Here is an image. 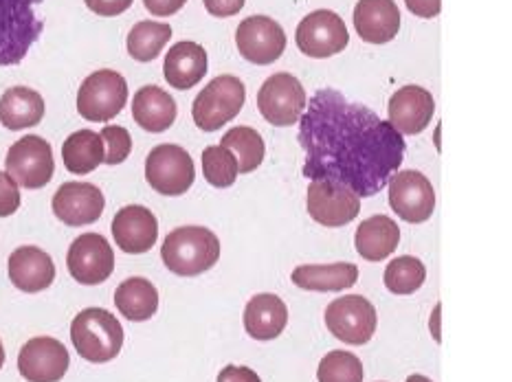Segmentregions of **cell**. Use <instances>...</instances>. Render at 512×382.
<instances>
[{"label":"cell","mask_w":512,"mask_h":382,"mask_svg":"<svg viewBox=\"0 0 512 382\" xmlns=\"http://www.w3.org/2000/svg\"><path fill=\"white\" fill-rule=\"evenodd\" d=\"M299 117L304 176L352 189L359 198L387 187L405 159V139L389 121L337 91H319Z\"/></svg>","instance_id":"obj_1"},{"label":"cell","mask_w":512,"mask_h":382,"mask_svg":"<svg viewBox=\"0 0 512 382\" xmlns=\"http://www.w3.org/2000/svg\"><path fill=\"white\" fill-rule=\"evenodd\" d=\"M163 264L178 277H196L214 268L220 257V242L205 227H178L161 246Z\"/></svg>","instance_id":"obj_2"},{"label":"cell","mask_w":512,"mask_h":382,"mask_svg":"<svg viewBox=\"0 0 512 382\" xmlns=\"http://www.w3.org/2000/svg\"><path fill=\"white\" fill-rule=\"evenodd\" d=\"M71 341L84 361L102 365L113 361L124 347V328L104 308H86L71 323Z\"/></svg>","instance_id":"obj_3"},{"label":"cell","mask_w":512,"mask_h":382,"mask_svg":"<svg viewBox=\"0 0 512 382\" xmlns=\"http://www.w3.org/2000/svg\"><path fill=\"white\" fill-rule=\"evenodd\" d=\"M42 0H0V66L25 60L31 44L40 38L42 20L33 7Z\"/></svg>","instance_id":"obj_4"},{"label":"cell","mask_w":512,"mask_h":382,"mask_svg":"<svg viewBox=\"0 0 512 382\" xmlns=\"http://www.w3.org/2000/svg\"><path fill=\"white\" fill-rule=\"evenodd\" d=\"M244 97H247V91H244V84L236 75L214 77L194 99V123L200 130L216 132L240 115Z\"/></svg>","instance_id":"obj_5"},{"label":"cell","mask_w":512,"mask_h":382,"mask_svg":"<svg viewBox=\"0 0 512 382\" xmlns=\"http://www.w3.org/2000/svg\"><path fill=\"white\" fill-rule=\"evenodd\" d=\"M128 104V84L124 75L102 69L88 75L77 91V112L86 121L106 123L115 119Z\"/></svg>","instance_id":"obj_6"},{"label":"cell","mask_w":512,"mask_h":382,"mask_svg":"<svg viewBox=\"0 0 512 382\" xmlns=\"http://www.w3.org/2000/svg\"><path fill=\"white\" fill-rule=\"evenodd\" d=\"M5 170L14 183L25 189H42L55 174L53 150L49 141L36 134L18 139L5 156Z\"/></svg>","instance_id":"obj_7"},{"label":"cell","mask_w":512,"mask_h":382,"mask_svg":"<svg viewBox=\"0 0 512 382\" xmlns=\"http://www.w3.org/2000/svg\"><path fill=\"white\" fill-rule=\"evenodd\" d=\"M146 178L163 196H183L196 181V167L181 145L163 143L148 154Z\"/></svg>","instance_id":"obj_8"},{"label":"cell","mask_w":512,"mask_h":382,"mask_svg":"<svg viewBox=\"0 0 512 382\" xmlns=\"http://www.w3.org/2000/svg\"><path fill=\"white\" fill-rule=\"evenodd\" d=\"M308 106L302 82L291 73H275L266 80L258 93V108L262 117L277 128L293 126Z\"/></svg>","instance_id":"obj_9"},{"label":"cell","mask_w":512,"mask_h":382,"mask_svg":"<svg viewBox=\"0 0 512 382\" xmlns=\"http://www.w3.org/2000/svg\"><path fill=\"white\" fill-rule=\"evenodd\" d=\"M297 47L308 58L324 60L341 53L350 42L348 27L339 14L330 9H317L299 22L295 33Z\"/></svg>","instance_id":"obj_10"},{"label":"cell","mask_w":512,"mask_h":382,"mask_svg":"<svg viewBox=\"0 0 512 382\" xmlns=\"http://www.w3.org/2000/svg\"><path fill=\"white\" fill-rule=\"evenodd\" d=\"M376 308L359 295L339 297L326 308V325L335 339L348 345H365L376 332Z\"/></svg>","instance_id":"obj_11"},{"label":"cell","mask_w":512,"mask_h":382,"mask_svg":"<svg viewBox=\"0 0 512 382\" xmlns=\"http://www.w3.org/2000/svg\"><path fill=\"white\" fill-rule=\"evenodd\" d=\"M389 205L398 218L409 224H422L433 216L436 209V191L425 174L416 170L396 172L387 181Z\"/></svg>","instance_id":"obj_12"},{"label":"cell","mask_w":512,"mask_h":382,"mask_svg":"<svg viewBox=\"0 0 512 382\" xmlns=\"http://www.w3.org/2000/svg\"><path fill=\"white\" fill-rule=\"evenodd\" d=\"M66 266H69V273L77 284H104L115 271L113 246L108 244L104 235L84 233L71 244Z\"/></svg>","instance_id":"obj_13"},{"label":"cell","mask_w":512,"mask_h":382,"mask_svg":"<svg viewBox=\"0 0 512 382\" xmlns=\"http://www.w3.org/2000/svg\"><path fill=\"white\" fill-rule=\"evenodd\" d=\"M308 216L324 227L337 229L352 222L361 211V198L352 189L330 181H313L306 194Z\"/></svg>","instance_id":"obj_14"},{"label":"cell","mask_w":512,"mask_h":382,"mask_svg":"<svg viewBox=\"0 0 512 382\" xmlns=\"http://www.w3.org/2000/svg\"><path fill=\"white\" fill-rule=\"evenodd\" d=\"M236 44L244 60L266 66L282 58L286 51V33L280 22L269 16H251L240 22Z\"/></svg>","instance_id":"obj_15"},{"label":"cell","mask_w":512,"mask_h":382,"mask_svg":"<svg viewBox=\"0 0 512 382\" xmlns=\"http://www.w3.org/2000/svg\"><path fill=\"white\" fill-rule=\"evenodd\" d=\"M69 365V350L51 336H36L18 354V372L29 382H60Z\"/></svg>","instance_id":"obj_16"},{"label":"cell","mask_w":512,"mask_h":382,"mask_svg":"<svg viewBox=\"0 0 512 382\" xmlns=\"http://www.w3.org/2000/svg\"><path fill=\"white\" fill-rule=\"evenodd\" d=\"M104 194L91 183H64L53 196L55 218L66 227H86L102 218Z\"/></svg>","instance_id":"obj_17"},{"label":"cell","mask_w":512,"mask_h":382,"mask_svg":"<svg viewBox=\"0 0 512 382\" xmlns=\"http://www.w3.org/2000/svg\"><path fill=\"white\" fill-rule=\"evenodd\" d=\"M113 238L124 253H148L159 238V222L148 207L128 205L117 211L113 218Z\"/></svg>","instance_id":"obj_18"},{"label":"cell","mask_w":512,"mask_h":382,"mask_svg":"<svg viewBox=\"0 0 512 382\" xmlns=\"http://www.w3.org/2000/svg\"><path fill=\"white\" fill-rule=\"evenodd\" d=\"M436 110L433 95L422 86H403L387 104V121L400 134H420Z\"/></svg>","instance_id":"obj_19"},{"label":"cell","mask_w":512,"mask_h":382,"mask_svg":"<svg viewBox=\"0 0 512 382\" xmlns=\"http://www.w3.org/2000/svg\"><path fill=\"white\" fill-rule=\"evenodd\" d=\"M354 27L367 44H387L400 31V11L394 0H359L354 7Z\"/></svg>","instance_id":"obj_20"},{"label":"cell","mask_w":512,"mask_h":382,"mask_svg":"<svg viewBox=\"0 0 512 382\" xmlns=\"http://www.w3.org/2000/svg\"><path fill=\"white\" fill-rule=\"evenodd\" d=\"M9 279L22 292H42L55 279V264L38 246H20L9 257Z\"/></svg>","instance_id":"obj_21"},{"label":"cell","mask_w":512,"mask_h":382,"mask_svg":"<svg viewBox=\"0 0 512 382\" xmlns=\"http://www.w3.org/2000/svg\"><path fill=\"white\" fill-rule=\"evenodd\" d=\"M207 73V51L196 42H176L165 55L163 75L176 91H189Z\"/></svg>","instance_id":"obj_22"},{"label":"cell","mask_w":512,"mask_h":382,"mask_svg":"<svg viewBox=\"0 0 512 382\" xmlns=\"http://www.w3.org/2000/svg\"><path fill=\"white\" fill-rule=\"evenodd\" d=\"M288 323L286 303L277 297L262 292L255 295L244 308V330L258 341H273L280 336Z\"/></svg>","instance_id":"obj_23"},{"label":"cell","mask_w":512,"mask_h":382,"mask_svg":"<svg viewBox=\"0 0 512 382\" xmlns=\"http://www.w3.org/2000/svg\"><path fill=\"white\" fill-rule=\"evenodd\" d=\"M400 229L389 216H372L359 224L354 246L363 260L383 262L398 249Z\"/></svg>","instance_id":"obj_24"},{"label":"cell","mask_w":512,"mask_h":382,"mask_svg":"<svg viewBox=\"0 0 512 382\" xmlns=\"http://www.w3.org/2000/svg\"><path fill=\"white\" fill-rule=\"evenodd\" d=\"M176 101L159 86H143L132 99V117L139 128L148 132H165L176 121Z\"/></svg>","instance_id":"obj_25"},{"label":"cell","mask_w":512,"mask_h":382,"mask_svg":"<svg viewBox=\"0 0 512 382\" xmlns=\"http://www.w3.org/2000/svg\"><path fill=\"white\" fill-rule=\"evenodd\" d=\"M293 284L310 292H341L359 279V268L348 262L337 264H306L293 271Z\"/></svg>","instance_id":"obj_26"},{"label":"cell","mask_w":512,"mask_h":382,"mask_svg":"<svg viewBox=\"0 0 512 382\" xmlns=\"http://www.w3.org/2000/svg\"><path fill=\"white\" fill-rule=\"evenodd\" d=\"M44 117V99L27 86H14L0 97V123L7 130L38 126Z\"/></svg>","instance_id":"obj_27"},{"label":"cell","mask_w":512,"mask_h":382,"mask_svg":"<svg viewBox=\"0 0 512 382\" xmlns=\"http://www.w3.org/2000/svg\"><path fill=\"white\" fill-rule=\"evenodd\" d=\"M115 306L128 321H148L159 310V292L150 279L130 277L115 290Z\"/></svg>","instance_id":"obj_28"},{"label":"cell","mask_w":512,"mask_h":382,"mask_svg":"<svg viewBox=\"0 0 512 382\" xmlns=\"http://www.w3.org/2000/svg\"><path fill=\"white\" fill-rule=\"evenodd\" d=\"M62 159L71 174H91L104 163V141L93 130H77L64 141Z\"/></svg>","instance_id":"obj_29"},{"label":"cell","mask_w":512,"mask_h":382,"mask_svg":"<svg viewBox=\"0 0 512 382\" xmlns=\"http://www.w3.org/2000/svg\"><path fill=\"white\" fill-rule=\"evenodd\" d=\"M170 38L172 27L168 22L141 20L128 33V53L137 62H152L159 58Z\"/></svg>","instance_id":"obj_30"},{"label":"cell","mask_w":512,"mask_h":382,"mask_svg":"<svg viewBox=\"0 0 512 382\" xmlns=\"http://www.w3.org/2000/svg\"><path fill=\"white\" fill-rule=\"evenodd\" d=\"M220 145L233 154V159L238 163V174H251L258 170L264 161V141L258 130L249 126H238L229 130L225 137H222Z\"/></svg>","instance_id":"obj_31"},{"label":"cell","mask_w":512,"mask_h":382,"mask_svg":"<svg viewBox=\"0 0 512 382\" xmlns=\"http://www.w3.org/2000/svg\"><path fill=\"white\" fill-rule=\"evenodd\" d=\"M427 279V268L418 257L403 255L389 262L385 268V286L392 295H411L422 288Z\"/></svg>","instance_id":"obj_32"},{"label":"cell","mask_w":512,"mask_h":382,"mask_svg":"<svg viewBox=\"0 0 512 382\" xmlns=\"http://www.w3.org/2000/svg\"><path fill=\"white\" fill-rule=\"evenodd\" d=\"M319 382H363V363L352 352L335 350L321 358L317 367Z\"/></svg>","instance_id":"obj_33"},{"label":"cell","mask_w":512,"mask_h":382,"mask_svg":"<svg viewBox=\"0 0 512 382\" xmlns=\"http://www.w3.org/2000/svg\"><path fill=\"white\" fill-rule=\"evenodd\" d=\"M203 174L211 187L227 189L238 178V163L222 145H211L203 152Z\"/></svg>","instance_id":"obj_34"},{"label":"cell","mask_w":512,"mask_h":382,"mask_svg":"<svg viewBox=\"0 0 512 382\" xmlns=\"http://www.w3.org/2000/svg\"><path fill=\"white\" fill-rule=\"evenodd\" d=\"M99 137L104 141V163L119 165L124 163L132 152V137L126 128L121 126H106Z\"/></svg>","instance_id":"obj_35"},{"label":"cell","mask_w":512,"mask_h":382,"mask_svg":"<svg viewBox=\"0 0 512 382\" xmlns=\"http://www.w3.org/2000/svg\"><path fill=\"white\" fill-rule=\"evenodd\" d=\"M20 209V191L7 172H0V218L14 216Z\"/></svg>","instance_id":"obj_36"},{"label":"cell","mask_w":512,"mask_h":382,"mask_svg":"<svg viewBox=\"0 0 512 382\" xmlns=\"http://www.w3.org/2000/svg\"><path fill=\"white\" fill-rule=\"evenodd\" d=\"M86 7L93 11L97 16H104V18H113L124 14L126 9L132 7L135 0H84Z\"/></svg>","instance_id":"obj_37"},{"label":"cell","mask_w":512,"mask_h":382,"mask_svg":"<svg viewBox=\"0 0 512 382\" xmlns=\"http://www.w3.org/2000/svg\"><path fill=\"white\" fill-rule=\"evenodd\" d=\"M203 3H205V9L209 11V14L216 18L236 16L244 7V0H203Z\"/></svg>","instance_id":"obj_38"},{"label":"cell","mask_w":512,"mask_h":382,"mask_svg":"<svg viewBox=\"0 0 512 382\" xmlns=\"http://www.w3.org/2000/svg\"><path fill=\"white\" fill-rule=\"evenodd\" d=\"M187 0H143V5L150 11L152 16H174L176 11H181L185 7Z\"/></svg>","instance_id":"obj_39"},{"label":"cell","mask_w":512,"mask_h":382,"mask_svg":"<svg viewBox=\"0 0 512 382\" xmlns=\"http://www.w3.org/2000/svg\"><path fill=\"white\" fill-rule=\"evenodd\" d=\"M218 382H262L260 376L249 367L229 365L218 374Z\"/></svg>","instance_id":"obj_40"},{"label":"cell","mask_w":512,"mask_h":382,"mask_svg":"<svg viewBox=\"0 0 512 382\" xmlns=\"http://www.w3.org/2000/svg\"><path fill=\"white\" fill-rule=\"evenodd\" d=\"M405 5L418 18H436L442 9V0H405Z\"/></svg>","instance_id":"obj_41"},{"label":"cell","mask_w":512,"mask_h":382,"mask_svg":"<svg viewBox=\"0 0 512 382\" xmlns=\"http://www.w3.org/2000/svg\"><path fill=\"white\" fill-rule=\"evenodd\" d=\"M438 319H440V306L433 312V336H436V341H440V332H438Z\"/></svg>","instance_id":"obj_42"},{"label":"cell","mask_w":512,"mask_h":382,"mask_svg":"<svg viewBox=\"0 0 512 382\" xmlns=\"http://www.w3.org/2000/svg\"><path fill=\"white\" fill-rule=\"evenodd\" d=\"M407 382H433V380H429L427 376H420V374H414V376H409V378H407Z\"/></svg>","instance_id":"obj_43"},{"label":"cell","mask_w":512,"mask_h":382,"mask_svg":"<svg viewBox=\"0 0 512 382\" xmlns=\"http://www.w3.org/2000/svg\"><path fill=\"white\" fill-rule=\"evenodd\" d=\"M5 365V347H3V343H0V367Z\"/></svg>","instance_id":"obj_44"}]
</instances>
